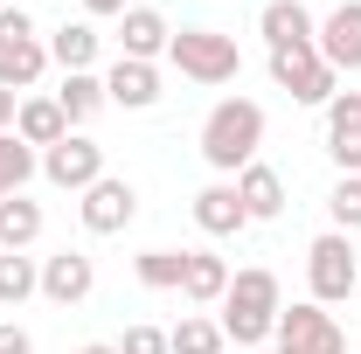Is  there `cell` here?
<instances>
[{
    "instance_id": "1",
    "label": "cell",
    "mask_w": 361,
    "mask_h": 354,
    "mask_svg": "<svg viewBox=\"0 0 361 354\" xmlns=\"http://www.w3.org/2000/svg\"><path fill=\"white\" fill-rule=\"evenodd\" d=\"M257 146H264V111H257L250 97H223V104L202 118V160H209L216 174H243V167L257 160Z\"/></svg>"
},
{
    "instance_id": "2",
    "label": "cell",
    "mask_w": 361,
    "mask_h": 354,
    "mask_svg": "<svg viewBox=\"0 0 361 354\" xmlns=\"http://www.w3.org/2000/svg\"><path fill=\"white\" fill-rule=\"evenodd\" d=\"M278 278L271 271H236L223 292V341L236 348H257L264 334H278Z\"/></svg>"
},
{
    "instance_id": "3",
    "label": "cell",
    "mask_w": 361,
    "mask_h": 354,
    "mask_svg": "<svg viewBox=\"0 0 361 354\" xmlns=\"http://www.w3.org/2000/svg\"><path fill=\"white\" fill-rule=\"evenodd\" d=\"M167 56H174L180 77H195V84H229V77L243 70L236 42H229V35H216V28H180L174 42H167Z\"/></svg>"
},
{
    "instance_id": "4",
    "label": "cell",
    "mask_w": 361,
    "mask_h": 354,
    "mask_svg": "<svg viewBox=\"0 0 361 354\" xmlns=\"http://www.w3.org/2000/svg\"><path fill=\"white\" fill-rule=\"evenodd\" d=\"M271 77L278 90H292L299 104H334V70L313 42H292V49H271Z\"/></svg>"
},
{
    "instance_id": "5",
    "label": "cell",
    "mask_w": 361,
    "mask_h": 354,
    "mask_svg": "<svg viewBox=\"0 0 361 354\" xmlns=\"http://www.w3.org/2000/svg\"><path fill=\"white\" fill-rule=\"evenodd\" d=\"M306 271H313V306H334V299H348L355 292V243L334 229V236H313V250H306Z\"/></svg>"
},
{
    "instance_id": "6",
    "label": "cell",
    "mask_w": 361,
    "mask_h": 354,
    "mask_svg": "<svg viewBox=\"0 0 361 354\" xmlns=\"http://www.w3.org/2000/svg\"><path fill=\"white\" fill-rule=\"evenodd\" d=\"M278 348L285 354H348V334L334 326V312L292 306V312H278Z\"/></svg>"
},
{
    "instance_id": "7",
    "label": "cell",
    "mask_w": 361,
    "mask_h": 354,
    "mask_svg": "<svg viewBox=\"0 0 361 354\" xmlns=\"http://www.w3.org/2000/svg\"><path fill=\"white\" fill-rule=\"evenodd\" d=\"M42 174L56 181V188H77V195H84L90 181H104V146H97V139H84V133L56 139V146L42 153Z\"/></svg>"
},
{
    "instance_id": "8",
    "label": "cell",
    "mask_w": 361,
    "mask_h": 354,
    "mask_svg": "<svg viewBox=\"0 0 361 354\" xmlns=\"http://www.w3.org/2000/svg\"><path fill=\"white\" fill-rule=\"evenodd\" d=\"M139 216V195H133V181H90L84 188V229L90 236H118V229H126V222Z\"/></svg>"
},
{
    "instance_id": "9",
    "label": "cell",
    "mask_w": 361,
    "mask_h": 354,
    "mask_svg": "<svg viewBox=\"0 0 361 354\" xmlns=\"http://www.w3.org/2000/svg\"><path fill=\"white\" fill-rule=\"evenodd\" d=\"M313 49L326 56L334 77H341V70H361V0H341V7L326 14V28L313 35Z\"/></svg>"
},
{
    "instance_id": "10",
    "label": "cell",
    "mask_w": 361,
    "mask_h": 354,
    "mask_svg": "<svg viewBox=\"0 0 361 354\" xmlns=\"http://www.w3.org/2000/svg\"><path fill=\"white\" fill-rule=\"evenodd\" d=\"M118 42H126L133 63H153V56H167L174 28H167V14H160V7H126V14H118Z\"/></svg>"
},
{
    "instance_id": "11",
    "label": "cell",
    "mask_w": 361,
    "mask_h": 354,
    "mask_svg": "<svg viewBox=\"0 0 361 354\" xmlns=\"http://www.w3.org/2000/svg\"><path fill=\"white\" fill-rule=\"evenodd\" d=\"M104 104H126V111L160 104V70H153V63H133V56H118L111 77H104Z\"/></svg>"
},
{
    "instance_id": "12",
    "label": "cell",
    "mask_w": 361,
    "mask_h": 354,
    "mask_svg": "<svg viewBox=\"0 0 361 354\" xmlns=\"http://www.w3.org/2000/svg\"><path fill=\"white\" fill-rule=\"evenodd\" d=\"M90 285H97V271H90L84 250H56L42 264V299H56V306H77V299H90Z\"/></svg>"
},
{
    "instance_id": "13",
    "label": "cell",
    "mask_w": 361,
    "mask_h": 354,
    "mask_svg": "<svg viewBox=\"0 0 361 354\" xmlns=\"http://www.w3.org/2000/svg\"><path fill=\"white\" fill-rule=\"evenodd\" d=\"M236 202H243V216H250V222H271L278 209H285V174L264 167V160H250V167L236 174Z\"/></svg>"
},
{
    "instance_id": "14",
    "label": "cell",
    "mask_w": 361,
    "mask_h": 354,
    "mask_svg": "<svg viewBox=\"0 0 361 354\" xmlns=\"http://www.w3.org/2000/svg\"><path fill=\"white\" fill-rule=\"evenodd\" d=\"M14 139L21 146H56V139H70V118H63V104L56 97H21V111H14Z\"/></svg>"
},
{
    "instance_id": "15",
    "label": "cell",
    "mask_w": 361,
    "mask_h": 354,
    "mask_svg": "<svg viewBox=\"0 0 361 354\" xmlns=\"http://www.w3.org/2000/svg\"><path fill=\"white\" fill-rule=\"evenodd\" d=\"M195 222H202V229H209V236H236V229H243V202H236V188H229V181H216V188H202V195H195Z\"/></svg>"
},
{
    "instance_id": "16",
    "label": "cell",
    "mask_w": 361,
    "mask_h": 354,
    "mask_svg": "<svg viewBox=\"0 0 361 354\" xmlns=\"http://www.w3.org/2000/svg\"><path fill=\"white\" fill-rule=\"evenodd\" d=\"M257 28H264L271 49H292V42H313V14L299 7V0H271L264 14H257Z\"/></svg>"
},
{
    "instance_id": "17",
    "label": "cell",
    "mask_w": 361,
    "mask_h": 354,
    "mask_svg": "<svg viewBox=\"0 0 361 354\" xmlns=\"http://www.w3.org/2000/svg\"><path fill=\"white\" fill-rule=\"evenodd\" d=\"M180 292L195 299V306H216L229 292V264L223 257H209V250H188V271H180Z\"/></svg>"
},
{
    "instance_id": "18",
    "label": "cell",
    "mask_w": 361,
    "mask_h": 354,
    "mask_svg": "<svg viewBox=\"0 0 361 354\" xmlns=\"http://www.w3.org/2000/svg\"><path fill=\"white\" fill-rule=\"evenodd\" d=\"M49 63H63V77L90 70V63H97V28H90V21H63L56 42H49Z\"/></svg>"
},
{
    "instance_id": "19",
    "label": "cell",
    "mask_w": 361,
    "mask_h": 354,
    "mask_svg": "<svg viewBox=\"0 0 361 354\" xmlns=\"http://www.w3.org/2000/svg\"><path fill=\"white\" fill-rule=\"evenodd\" d=\"M35 236H42V209L28 195H7L0 202V250H28Z\"/></svg>"
},
{
    "instance_id": "20",
    "label": "cell",
    "mask_w": 361,
    "mask_h": 354,
    "mask_svg": "<svg viewBox=\"0 0 361 354\" xmlns=\"http://www.w3.org/2000/svg\"><path fill=\"white\" fill-rule=\"evenodd\" d=\"M42 70H49V49L35 42V35H28V42H14L7 56H0V90H14V97H21V90L35 84Z\"/></svg>"
},
{
    "instance_id": "21",
    "label": "cell",
    "mask_w": 361,
    "mask_h": 354,
    "mask_svg": "<svg viewBox=\"0 0 361 354\" xmlns=\"http://www.w3.org/2000/svg\"><path fill=\"white\" fill-rule=\"evenodd\" d=\"M28 292H42V264L21 250H0V306H21Z\"/></svg>"
},
{
    "instance_id": "22",
    "label": "cell",
    "mask_w": 361,
    "mask_h": 354,
    "mask_svg": "<svg viewBox=\"0 0 361 354\" xmlns=\"http://www.w3.org/2000/svg\"><path fill=\"white\" fill-rule=\"evenodd\" d=\"M56 104H63V118H70V126H84L90 111L104 104V77H90V70H77V77H63V90H56Z\"/></svg>"
},
{
    "instance_id": "23",
    "label": "cell",
    "mask_w": 361,
    "mask_h": 354,
    "mask_svg": "<svg viewBox=\"0 0 361 354\" xmlns=\"http://www.w3.org/2000/svg\"><path fill=\"white\" fill-rule=\"evenodd\" d=\"M28 174H35V146H21L14 133H0V202H7V195H21Z\"/></svg>"
},
{
    "instance_id": "24",
    "label": "cell",
    "mask_w": 361,
    "mask_h": 354,
    "mask_svg": "<svg viewBox=\"0 0 361 354\" xmlns=\"http://www.w3.org/2000/svg\"><path fill=\"white\" fill-rule=\"evenodd\" d=\"M180 271H188V250H146L139 257V285L146 292H180Z\"/></svg>"
},
{
    "instance_id": "25",
    "label": "cell",
    "mask_w": 361,
    "mask_h": 354,
    "mask_svg": "<svg viewBox=\"0 0 361 354\" xmlns=\"http://www.w3.org/2000/svg\"><path fill=\"white\" fill-rule=\"evenodd\" d=\"M223 326L216 319H180L174 334H167V354H223Z\"/></svg>"
},
{
    "instance_id": "26",
    "label": "cell",
    "mask_w": 361,
    "mask_h": 354,
    "mask_svg": "<svg viewBox=\"0 0 361 354\" xmlns=\"http://www.w3.org/2000/svg\"><path fill=\"white\" fill-rule=\"evenodd\" d=\"M326 139H361V90H334V104H326Z\"/></svg>"
},
{
    "instance_id": "27",
    "label": "cell",
    "mask_w": 361,
    "mask_h": 354,
    "mask_svg": "<svg viewBox=\"0 0 361 354\" xmlns=\"http://www.w3.org/2000/svg\"><path fill=\"white\" fill-rule=\"evenodd\" d=\"M326 209H334V222H341V236L348 229H361V174H348L334 195H326Z\"/></svg>"
},
{
    "instance_id": "28",
    "label": "cell",
    "mask_w": 361,
    "mask_h": 354,
    "mask_svg": "<svg viewBox=\"0 0 361 354\" xmlns=\"http://www.w3.org/2000/svg\"><path fill=\"white\" fill-rule=\"evenodd\" d=\"M28 35H35V21H28L21 7H0V56H7L14 42H28Z\"/></svg>"
},
{
    "instance_id": "29",
    "label": "cell",
    "mask_w": 361,
    "mask_h": 354,
    "mask_svg": "<svg viewBox=\"0 0 361 354\" xmlns=\"http://www.w3.org/2000/svg\"><path fill=\"white\" fill-rule=\"evenodd\" d=\"M118 354H167V334H160V326H133Z\"/></svg>"
},
{
    "instance_id": "30",
    "label": "cell",
    "mask_w": 361,
    "mask_h": 354,
    "mask_svg": "<svg viewBox=\"0 0 361 354\" xmlns=\"http://www.w3.org/2000/svg\"><path fill=\"white\" fill-rule=\"evenodd\" d=\"M326 153L341 160V174H361V139H326Z\"/></svg>"
},
{
    "instance_id": "31",
    "label": "cell",
    "mask_w": 361,
    "mask_h": 354,
    "mask_svg": "<svg viewBox=\"0 0 361 354\" xmlns=\"http://www.w3.org/2000/svg\"><path fill=\"white\" fill-rule=\"evenodd\" d=\"M0 354H35V341H28L21 326H7V319H0Z\"/></svg>"
},
{
    "instance_id": "32",
    "label": "cell",
    "mask_w": 361,
    "mask_h": 354,
    "mask_svg": "<svg viewBox=\"0 0 361 354\" xmlns=\"http://www.w3.org/2000/svg\"><path fill=\"white\" fill-rule=\"evenodd\" d=\"M14 111H21V97H14V90H0V133H14Z\"/></svg>"
},
{
    "instance_id": "33",
    "label": "cell",
    "mask_w": 361,
    "mask_h": 354,
    "mask_svg": "<svg viewBox=\"0 0 361 354\" xmlns=\"http://www.w3.org/2000/svg\"><path fill=\"white\" fill-rule=\"evenodd\" d=\"M84 14H126V0H84Z\"/></svg>"
},
{
    "instance_id": "34",
    "label": "cell",
    "mask_w": 361,
    "mask_h": 354,
    "mask_svg": "<svg viewBox=\"0 0 361 354\" xmlns=\"http://www.w3.org/2000/svg\"><path fill=\"white\" fill-rule=\"evenodd\" d=\"M77 354H118V348H104V341H90V348H77Z\"/></svg>"
},
{
    "instance_id": "35",
    "label": "cell",
    "mask_w": 361,
    "mask_h": 354,
    "mask_svg": "<svg viewBox=\"0 0 361 354\" xmlns=\"http://www.w3.org/2000/svg\"><path fill=\"white\" fill-rule=\"evenodd\" d=\"M355 299H361V278H355Z\"/></svg>"
},
{
    "instance_id": "36",
    "label": "cell",
    "mask_w": 361,
    "mask_h": 354,
    "mask_svg": "<svg viewBox=\"0 0 361 354\" xmlns=\"http://www.w3.org/2000/svg\"><path fill=\"white\" fill-rule=\"evenodd\" d=\"M0 7H7V0H0Z\"/></svg>"
},
{
    "instance_id": "37",
    "label": "cell",
    "mask_w": 361,
    "mask_h": 354,
    "mask_svg": "<svg viewBox=\"0 0 361 354\" xmlns=\"http://www.w3.org/2000/svg\"><path fill=\"white\" fill-rule=\"evenodd\" d=\"M278 354H285V348H278Z\"/></svg>"
}]
</instances>
